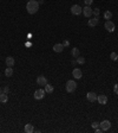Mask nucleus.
<instances>
[{
	"instance_id": "1",
	"label": "nucleus",
	"mask_w": 118,
	"mask_h": 133,
	"mask_svg": "<svg viewBox=\"0 0 118 133\" xmlns=\"http://www.w3.org/2000/svg\"><path fill=\"white\" fill-rule=\"evenodd\" d=\"M26 10H27L30 14H34L39 10V3L37 0H30L27 5H26Z\"/></svg>"
},
{
	"instance_id": "2",
	"label": "nucleus",
	"mask_w": 118,
	"mask_h": 133,
	"mask_svg": "<svg viewBox=\"0 0 118 133\" xmlns=\"http://www.w3.org/2000/svg\"><path fill=\"white\" fill-rule=\"evenodd\" d=\"M65 88H66V92L67 93H73L77 89V83H76L75 80H68L65 85Z\"/></svg>"
},
{
	"instance_id": "3",
	"label": "nucleus",
	"mask_w": 118,
	"mask_h": 133,
	"mask_svg": "<svg viewBox=\"0 0 118 133\" xmlns=\"http://www.w3.org/2000/svg\"><path fill=\"white\" fill-rule=\"evenodd\" d=\"M45 94H46V92H45V89H37L36 92H34V94H33V96H34V99L36 100H43L44 97H45Z\"/></svg>"
},
{
	"instance_id": "4",
	"label": "nucleus",
	"mask_w": 118,
	"mask_h": 133,
	"mask_svg": "<svg viewBox=\"0 0 118 133\" xmlns=\"http://www.w3.org/2000/svg\"><path fill=\"white\" fill-rule=\"evenodd\" d=\"M71 13L73 15H79L80 13H83V8L79 5H73L71 6Z\"/></svg>"
},
{
	"instance_id": "5",
	"label": "nucleus",
	"mask_w": 118,
	"mask_h": 133,
	"mask_svg": "<svg viewBox=\"0 0 118 133\" xmlns=\"http://www.w3.org/2000/svg\"><path fill=\"white\" fill-rule=\"evenodd\" d=\"M99 127L103 131H109L111 128V122L109 120H103L102 122H99Z\"/></svg>"
},
{
	"instance_id": "6",
	"label": "nucleus",
	"mask_w": 118,
	"mask_h": 133,
	"mask_svg": "<svg viewBox=\"0 0 118 133\" xmlns=\"http://www.w3.org/2000/svg\"><path fill=\"white\" fill-rule=\"evenodd\" d=\"M104 27L106 29L107 32H113L114 31V24L111 20H106L105 24H104Z\"/></svg>"
},
{
	"instance_id": "7",
	"label": "nucleus",
	"mask_w": 118,
	"mask_h": 133,
	"mask_svg": "<svg viewBox=\"0 0 118 133\" xmlns=\"http://www.w3.org/2000/svg\"><path fill=\"white\" fill-rule=\"evenodd\" d=\"M37 83H38V86L45 87V86L47 85V78L45 77V76H43V75H40V76L37 77Z\"/></svg>"
},
{
	"instance_id": "8",
	"label": "nucleus",
	"mask_w": 118,
	"mask_h": 133,
	"mask_svg": "<svg viewBox=\"0 0 118 133\" xmlns=\"http://www.w3.org/2000/svg\"><path fill=\"white\" fill-rule=\"evenodd\" d=\"M72 75H73V77H75L76 80H80V78L83 77V73L79 68H75L73 71H72Z\"/></svg>"
},
{
	"instance_id": "9",
	"label": "nucleus",
	"mask_w": 118,
	"mask_h": 133,
	"mask_svg": "<svg viewBox=\"0 0 118 133\" xmlns=\"http://www.w3.org/2000/svg\"><path fill=\"white\" fill-rule=\"evenodd\" d=\"M86 99H87V101H90V102H95V101H97V94L93 92H89L86 94Z\"/></svg>"
},
{
	"instance_id": "10",
	"label": "nucleus",
	"mask_w": 118,
	"mask_h": 133,
	"mask_svg": "<svg viewBox=\"0 0 118 133\" xmlns=\"http://www.w3.org/2000/svg\"><path fill=\"white\" fill-rule=\"evenodd\" d=\"M97 101H98V104L99 105H106L107 102V96L102 94V95H98L97 96Z\"/></svg>"
},
{
	"instance_id": "11",
	"label": "nucleus",
	"mask_w": 118,
	"mask_h": 133,
	"mask_svg": "<svg viewBox=\"0 0 118 133\" xmlns=\"http://www.w3.org/2000/svg\"><path fill=\"white\" fill-rule=\"evenodd\" d=\"M83 14L85 15L86 18H90L92 15V8L90 7V6H85V7L83 8Z\"/></svg>"
},
{
	"instance_id": "12",
	"label": "nucleus",
	"mask_w": 118,
	"mask_h": 133,
	"mask_svg": "<svg viewBox=\"0 0 118 133\" xmlns=\"http://www.w3.org/2000/svg\"><path fill=\"white\" fill-rule=\"evenodd\" d=\"M98 17H95V18L92 19H89V22H87V25L90 26V27H95V26L98 25Z\"/></svg>"
},
{
	"instance_id": "13",
	"label": "nucleus",
	"mask_w": 118,
	"mask_h": 133,
	"mask_svg": "<svg viewBox=\"0 0 118 133\" xmlns=\"http://www.w3.org/2000/svg\"><path fill=\"white\" fill-rule=\"evenodd\" d=\"M24 131L26 133H33L34 132V127H33L32 124H26L25 127H24Z\"/></svg>"
},
{
	"instance_id": "14",
	"label": "nucleus",
	"mask_w": 118,
	"mask_h": 133,
	"mask_svg": "<svg viewBox=\"0 0 118 133\" xmlns=\"http://www.w3.org/2000/svg\"><path fill=\"white\" fill-rule=\"evenodd\" d=\"M64 48H65V46L63 44H59V43H58V44H54L53 45V51L54 52H63Z\"/></svg>"
},
{
	"instance_id": "15",
	"label": "nucleus",
	"mask_w": 118,
	"mask_h": 133,
	"mask_svg": "<svg viewBox=\"0 0 118 133\" xmlns=\"http://www.w3.org/2000/svg\"><path fill=\"white\" fill-rule=\"evenodd\" d=\"M5 62H6V65L7 66H13L14 65V63H15V61H14V58H13L12 56H8Z\"/></svg>"
},
{
	"instance_id": "16",
	"label": "nucleus",
	"mask_w": 118,
	"mask_h": 133,
	"mask_svg": "<svg viewBox=\"0 0 118 133\" xmlns=\"http://www.w3.org/2000/svg\"><path fill=\"white\" fill-rule=\"evenodd\" d=\"M12 75H13V68H12V66H7V68L5 69V76L11 77Z\"/></svg>"
},
{
	"instance_id": "17",
	"label": "nucleus",
	"mask_w": 118,
	"mask_h": 133,
	"mask_svg": "<svg viewBox=\"0 0 118 133\" xmlns=\"http://www.w3.org/2000/svg\"><path fill=\"white\" fill-rule=\"evenodd\" d=\"M7 101H8L7 94H5V93H1V94H0V102L5 104V102H7Z\"/></svg>"
},
{
	"instance_id": "18",
	"label": "nucleus",
	"mask_w": 118,
	"mask_h": 133,
	"mask_svg": "<svg viewBox=\"0 0 118 133\" xmlns=\"http://www.w3.org/2000/svg\"><path fill=\"white\" fill-rule=\"evenodd\" d=\"M54 88H53V86L50 85V83H47L46 86H45V92L49 93V94H51V93H53Z\"/></svg>"
},
{
	"instance_id": "19",
	"label": "nucleus",
	"mask_w": 118,
	"mask_h": 133,
	"mask_svg": "<svg viewBox=\"0 0 118 133\" xmlns=\"http://www.w3.org/2000/svg\"><path fill=\"white\" fill-rule=\"evenodd\" d=\"M79 54H80V52H79V49H78V48H73V49H72L71 55L73 56L75 58H77V57H78V56H79Z\"/></svg>"
},
{
	"instance_id": "20",
	"label": "nucleus",
	"mask_w": 118,
	"mask_h": 133,
	"mask_svg": "<svg viewBox=\"0 0 118 133\" xmlns=\"http://www.w3.org/2000/svg\"><path fill=\"white\" fill-rule=\"evenodd\" d=\"M104 18L106 19V20H110V19L112 18V12L111 11H105V13H104Z\"/></svg>"
},
{
	"instance_id": "21",
	"label": "nucleus",
	"mask_w": 118,
	"mask_h": 133,
	"mask_svg": "<svg viewBox=\"0 0 118 133\" xmlns=\"http://www.w3.org/2000/svg\"><path fill=\"white\" fill-rule=\"evenodd\" d=\"M76 61H77L78 64H84V63H85V58H84V57H80V56H78V57L76 58Z\"/></svg>"
},
{
	"instance_id": "22",
	"label": "nucleus",
	"mask_w": 118,
	"mask_h": 133,
	"mask_svg": "<svg viewBox=\"0 0 118 133\" xmlns=\"http://www.w3.org/2000/svg\"><path fill=\"white\" fill-rule=\"evenodd\" d=\"M110 58L112 59V61H117V59H118V55H117V52H111Z\"/></svg>"
},
{
	"instance_id": "23",
	"label": "nucleus",
	"mask_w": 118,
	"mask_h": 133,
	"mask_svg": "<svg viewBox=\"0 0 118 133\" xmlns=\"http://www.w3.org/2000/svg\"><path fill=\"white\" fill-rule=\"evenodd\" d=\"M99 13H100L99 8H95V10H92V14H95L96 17H98V15H99Z\"/></svg>"
},
{
	"instance_id": "24",
	"label": "nucleus",
	"mask_w": 118,
	"mask_h": 133,
	"mask_svg": "<svg viewBox=\"0 0 118 133\" xmlns=\"http://www.w3.org/2000/svg\"><path fill=\"white\" fill-rule=\"evenodd\" d=\"M92 128L95 129V128H98V127H99V122H97V121H95V122H92Z\"/></svg>"
},
{
	"instance_id": "25",
	"label": "nucleus",
	"mask_w": 118,
	"mask_h": 133,
	"mask_svg": "<svg viewBox=\"0 0 118 133\" xmlns=\"http://www.w3.org/2000/svg\"><path fill=\"white\" fill-rule=\"evenodd\" d=\"M113 92H114V94H116V95H118V83L113 86Z\"/></svg>"
},
{
	"instance_id": "26",
	"label": "nucleus",
	"mask_w": 118,
	"mask_h": 133,
	"mask_svg": "<svg viewBox=\"0 0 118 133\" xmlns=\"http://www.w3.org/2000/svg\"><path fill=\"white\" fill-rule=\"evenodd\" d=\"M84 3H85L86 6H90V5L93 3V0H84Z\"/></svg>"
},
{
	"instance_id": "27",
	"label": "nucleus",
	"mask_w": 118,
	"mask_h": 133,
	"mask_svg": "<svg viewBox=\"0 0 118 133\" xmlns=\"http://www.w3.org/2000/svg\"><path fill=\"white\" fill-rule=\"evenodd\" d=\"M8 92H10V88H8L7 86H6V87L4 88V93H5V94H8Z\"/></svg>"
},
{
	"instance_id": "28",
	"label": "nucleus",
	"mask_w": 118,
	"mask_h": 133,
	"mask_svg": "<svg viewBox=\"0 0 118 133\" xmlns=\"http://www.w3.org/2000/svg\"><path fill=\"white\" fill-rule=\"evenodd\" d=\"M63 45H64V46H68V45H70V42H68V41H65L64 43H63Z\"/></svg>"
},
{
	"instance_id": "29",
	"label": "nucleus",
	"mask_w": 118,
	"mask_h": 133,
	"mask_svg": "<svg viewBox=\"0 0 118 133\" xmlns=\"http://www.w3.org/2000/svg\"><path fill=\"white\" fill-rule=\"evenodd\" d=\"M1 93H3V89H1V87H0V94H1Z\"/></svg>"
},
{
	"instance_id": "30",
	"label": "nucleus",
	"mask_w": 118,
	"mask_h": 133,
	"mask_svg": "<svg viewBox=\"0 0 118 133\" xmlns=\"http://www.w3.org/2000/svg\"><path fill=\"white\" fill-rule=\"evenodd\" d=\"M117 62H118V59H117Z\"/></svg>"
}]
</instances>
